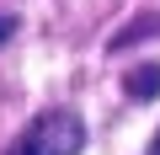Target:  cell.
Wrapping results in <instances>:
<instances>
[{
    "label": "cell",
    "mask_w": 160,
    "mask_h": 155,
    "mask_svg": "<svg viewBox=\"0 0 160 155\" xmlns=\"http://www.w3.org/2000/svg\"><path fill=\"white\" fill-rule=\"evenodd\" d=\"M80 150H86V123H80V112L75 107H48V112H38L11 139L6 155H80Z\"/></svg>",
    "instance_id": "1"
},
{
    "label": "cell",
    "mask_w": 160,
    "mask_h": 155,
    "mask_svg": "<svg viewBox=\"0 0 160 155\" xmlns=\"http://www.w3.org/2000/svg\"><path fill=\"white\" fill-rule=\"evenodd\" d=\"M11 32H16V16H11V11H0V43H6Z\"/></svg>",
    "instance_id": "3"
},
{
    "label": "cell",
    "mask_w": 160,
    "mask_h": 155,
    "mask_svg": "<svg viewBox=\"0 0 160 155\" xmlns=\"http://www.w3.org/2000/svg\"><path fill=\"white\" fill-rule=\"evenodd\" d=\"M128 96H133V102H155V96H160V64H155V59L128 75Z\"/></svg>",
    "instance_id": "2"
},
{
    "label": "cell",
    "mask_w": 160,
    "mask_h": 155,
    "mask_svg": "<svg viewBox=\"0 0 160 155\" xmlns=\"http://www.w3.org/2000/svg\"><path fill=\"white\" fill-rule=\"evenodd\" d=\"M149 155H160V134H155V139H149Z\"/></svg>",
    "instance_id": "4"
}]
</instances>
